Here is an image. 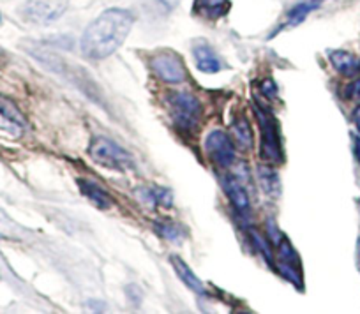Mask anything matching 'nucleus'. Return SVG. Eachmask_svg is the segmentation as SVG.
Here are the masks:
<instances>
[{
	"label": "nucleus",
	"instance_id": "15",
	"mask_svg": "<svg viewBox=\"0 0 360 314\" xmlns=\"http://www.w3.org/2000/svg\"><path fill=\"white\" fill-rule=\"evenodd\" d=\"M328 57H330V62L335 67V71L341 72L342 76H353L356 71H359V60H356L349 51L335 50V51H330Z\"/></svg>",
	"mask_w": 360,
	"mask_h": 314
},
{
	"label": "nucleus",
	"instance_id": "25",
	"mask_svg": "<svg viewBox=\"0 0 360 314\" xmlns=\"http://www.w3.org/2000/svg\"><path fill=\"white\" fill-rule=\"evenodd\" d=\"M0 22H2V15H0Z\"/></svg>",
	"mask_w": 360,
	"mask_h": 314
},
{
	"label": "nucleus",
	"instance_id": "20",
	"mask_svg": "<svg viewBox=\"0 0 360 314\" xmlns=\"http://www.w3.org/2000/svg\"><path fill=\"white\" fill-rule=\"evenodd\" d=\"M252 240H255V244H256V247L259 249V253L266 258V261H269V263H272V254H270L269 246H266V242L263 240V237L258 233V231H252Z\"/></svg>",
	"mask_w": 360,
	"mask_h": 314
},
{
	"label": "nucleus",
	"instance_id": "1",
	"mask_svg": "<svg viewBox=\"0 0 360 314\" xmlns=\"http://www.w3.org/2000/svg\"><path fill=\"white\" fill-rule=\"evenodd\" d=\"M134 16L126 9H108L86 27L79 41L82 53L92 60H103L115 53L133 29Z\"/></svg>",
	"mask_w": 360,
	"mask_h": 314
},
{
	"label": "nucleus",
	"instance_id": "4",
	"mask_svg": "<svg viewBox=\"0 0 360 314\" xmlns=\"http://www.w3.org/2000/svg\"><path fill=\"white\" fill-rule=\"evenodd\" d=\"M255 115L262 129V157L274 163L283 161L281 140H279V129L274 115L262 106H255Z\"/></svg>",
	"mask_w": 360,
	"mask_h": 314
},
{
	"label": "nucleus",
	"instance_id": "8",
	"mask_svg": "<svg viewBox=\"0 0 360 314\" xmlns=\"http://www.w3.org/2000/svg\"><path fill=\"white\" fill-rule=\"evenodd\" d=\"M27 120L9 99L0 96V133L11 138H20L25 131Z\"/></svg>",
	"mask_w": 360,
	"mask_h": 314
},
{
	"label": "nucleus",
	"instance_id": "13",
	"mask_svg": "<svg viewBox=\"0 0 360 314\" xmlns=\"http://www.w3.org/2000/svg\"><path fill=\"white\" fill-rule=\"evenodd\" d=\"M230 0H195L193 13L205 20H217L230 9Z\"/></svg>",
	"mask_w": 360,
	"mask_h": 314
},
{
	"label": "nucleus",
	"instance_id": "11",
	"mask_svg": "<svg viewBox=\"0 0 360 314\" xmlns=\"http://www.w3.org/2000/svg\"><path fill=\"white\" fill-rule=\"evenodd\" d=\"M223 188L224 192L228 195L230 202L233 203L235 209L238 212H248L249 210V196L248 191L244 189V185L240 184L238 177H231V175H226L223 178Z\"/></svg>",
	"mask_w": 360,
	"mask_h": 314
},
{
	"label": "nucleus",
	"instance_id": "2",
	"mask_svg": "<svg viewBox=\"0 0 360 314\" xmlns=\"http://www.w3.org/2000/svg\"><path fill=\"white\" fill-rule=\"evenodd\" d=\"M89 155L101 166L110 168V170L117 171H127L133 168V157L127 150H124L120 145L115 141L108 140V138L98 136L90 141L89 145Z\"/></svg>",
	"mask_w": 360,
	"mask_h": 314
},
{
	"label": "nucleus",
	"instance_id": "7",
	"mask_svg": "<svg viewBox=\"0 0 360 314\" xmlns=\"http://www.w3.org/2000/svg\"><path fill=\"white\" fill-rule=\"evenodd\" d=\"M152 69L166 84H182L186 80V67L175 53H159L152 58Z\"/></svg>",
	"mask_w": 360,
	"mask_h": 314
},
{
	"label": "nucleus",
	"instance_id": "3",
	"mask_svg": "<svg viewBox=\"0 0 360 314\" xmlns=\"http://www.w3.org/2000/svg\"><path fill=\"white\" fill-rule=\"evenodd\" d=\"M169 115L180 129H195L202 119V105L188 92H173L168 98Z\"/></svg>",
	"mask_w": 360,
	"mask_h": 314
},
{
	"label": "nucleus",
	"instance_id": "12",
	"mask_svg": "<svg viewBox=\"0 0 360 314\" xmlns=\"http://www.w3.org/2000/svg\"><path fill=\"white\" fill-rule=\"evenodd\" d=\"M195 58L196 65L202 72H207V74H214V72H219L223 69V64H221L219 57L216 55V51L205 43H198L195 46Z\"/></svg>",
	"mask_w": 360,
	"mask_h": 314
},
{
	"label": "nucleus",
	"instance_id": "26",
	"mask_svg": "<svg viewBox=\"0 0 360 314\" xmlns=\"http://www.w3.org/2000/svg\"><path fill=\"white\" fill-rule=\"evenodd\" d=\"M359 71H360V62H359Z\"/></svg>",
	"mask_w": 360,
	"mask_h": 314
},
{
	"label": "nucleus",
	"instance_id": "18",
	"mask_svg": "<svg viewBox=\"0 0 360 314\" xmlns=\"http://www.w3.org/2000/svg\"><path fill=\"white\" fill-rule=\"evenodd\" d=\"M323 2L325 0H302L300 4H297L295 8L290 11L288 20H286L285 25L286 27H297L299 23H302L304 20L307 18V15H309V13H313L316 8H320Z\"/></svg>",
	"mask_w": 360,
	"mask_h": 314
},
{
	"label": "nucleus",
	"instance_id": "6",
	"mask_svg": "<svg viewBox=\"0 0 360 314\" xmlns=\"http://www.w3.org/2000/svg\"><path fill=\"white\" fill-rule=\"evenodd\" d=\"M205 150L216 166L228 168L235 161V143L228 134L216 129L205 138Z\"/></svg>",
	"mask_w": 360,
	"mask_h": 314
},
{
	"label": "nucleus",
	"instance_id": "24",
	"mask_svg": "<svg viewBox=\"0 0 360 314\" xmlns=\"http://www.w3.org/2000/svg\"><path fill=\"white\" fill-rule=\"evenodd\" d=\"M2 55H4V50H2V48H0V57H2Z\"/></svg>",
	"mask_w": 360,
	"mask_h": 314
},
{
	"label": "nucleus",
	"instance_id": "16",
	"mask_svg": "<svg viewBox=\"0 0 360 314\" xmlns=\"http://www.w3.org/2000/svg\"><path fill=\"white\" fill-rule=\"evenodd\" d=\"M231 134H233V143L237 145L238 150L249 152L252 147V133L251 126H249L248 119L245 117H240L233 122L231 126Z\"/></svg>",
	"mask_w": 360,
	"mask_h": 314
},
{
	"label": "nucleus",
	"instance_id": "19",
	"mask_svg": "<svg viewBox=\"0 0 360 314\" xmlns=\"http://www.w3.org/2000/svg\"><path fill=\"white\" fill-rule=\"evenodd\" d=\"M158 230H159V233H161L162 237H165V239L173 240V242H179L180 231H179V228H175V226H173V224L162 223V224H159Z\"/></svg>",
	"mask_w": 360,
	"mask_h": 314
},
{
	"label": "nucleus",
	"instance_id": "5",
	"mask_svg": "<svg viewBox=\"0 0 360 314\" xmlns=\"http://www.w3.org/2000/svg\"><path fill=\"white\" fill-rule=\"evenodd\" d=\"M68 11V0H27L23 16L30 23L48 25L60 18Z\"/></svg>",
	"mask_w": 360,
	"mask_h": 314
},
{
	"label": "nucleus",
	"instance_id": "22",
	"mask_svg": "<svg viewBox=\"0 0 360 314\" xmlns=\"http://www.w3.org/2000/svg\"><path fill=\"white\" fill-rule=\"evenodd\" d=\"M353 122H355V127L360 133V106L359 108H355V112H353Z\"/></svg>",
	"mask_w": 360,
	"mask_h": 314
},
{
	"label": "nucleus",
	"instance_id": "17",
	"mask_svg": "<svg viewBox=\"0 0 360 314\" xmlns=\"http://www.w3.org/2000/svg\"><path fill=\"white\" fill-rule=\"evenodd\" d=\"M258 178L263 191L269 196H272V198H278L279 192H281V182H279L278 171H276L274 168L262 164V166L258 168Z\"/></svg>",
	"mask_w": 360,
	"mask_h": 314
},
{
	"label": "nucleus",
	"instance_id": "14",
	"mask_svg": "<svg viewBox=\"0 0 360 314\" xmlns=\"http://www.w3.org/2000/svg\"><path fill=\"white\" fill-rule=\"evenodd\" d=\"M172 263H173V268H175V272L179 274L180 281L184 282L188 288H191L193 292H196V293H205V288H203V284H202V281L198 279V275H196L195 272H193L191 268L186 265V261L182 260V258L172 256Z\"/></svg>",
	"mask_w": 360,
	"mask_h": 314
},
{
	"label": "nucleus",
	"instance_id": "10",
	"mask_svg": "<svg viewBox=\"0 0 360 314\" xmlns=\"http://www.w3.org/2000/svg\"><path fill=\"white\" fill-rule=\"evenodd\" d=\"M78 188H79V191H82V195L85 196V198L89 199L92 205L98 207V209L108 210L110 207L113 205V202H112V198H110L108 192H106L101 185L96 184V182L89 181V178H79Z\"/></svg>",
	"mask_w": 360,
	"mask_h": 314
},
{
	"label": "nucleus",
	"instance_id": "23",
	"mask_svg": "<svg viewBox=\"0 0 360 314\" xmlns=\"http://www.w3.org/2000/svg\"><path fill=\"white\" fill-rule=\"evenodd\" d=\"M355 157L360 164V138H355Z\"/></svg>",
	"mask_w": 360,
	"mask_h": 314
},
{
	"label": "nucleus",
	"instance_id": "9",
	"mask_svg": "<svg viewBox=\"0 0 360 314\" xmlns=\"http://www.w3.org/2000/svg\"><path fill=\"white\" fill-rule=\"evenodd\" d=\"M279 260H281V268L286 277L292 282L302 284L299 256H297L295 249H293V246L286 239H281V244H279Z\"/></svg>",
	"mask_w": 360,
	"mask_h": 314
},
{
	"label": "nucleus",
	"instance_id": "21",
	"mask_svg": "<svg viewBox=\"0 0 360 314\" xmlns=\"http://www.w3.org/2000/svg\"><path fill=\"white\" fill-rule=\"evenodd\" d=\"M348 92H349V94H352V98H356V99H360V80L353 81V84L349 85Z\"/></svg>",
	"mask_w": 360,
	"mask_h": 314
}]
</instances>
